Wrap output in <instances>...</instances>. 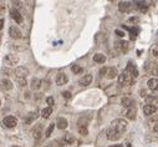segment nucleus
Returning a JSON list of instances; mask_svg holds the SVG:
<instances>
[{"label":"nucleus","instance_id":"obj_1","mask_svg":"<svg viewBox=\"0 0 158 147\" xmlns=\"http://www.w3.org/2000/svg\"><path fill=\"white\" fill-rule=\"evenodd\" d=\"M127 130V122L122 119L113 120L110 124L109 128L106 130V136L110 141H117L122 137V135Z\"/></svg>","mask_w":158,"mask_h":147},{"label":"nucleus","instance_id":"obj_2","mask_svg":"<svg viewBox=\"0 0 158 147\" xmlns=\"http://www.w3.org/2000/svg\"><path fill=\"white\" fill-rule=\"evenodd\" d=\"M131 81H132V76L126 70H124L121 75H118V85L124 86V85H127V84H130Z\"/></svg>","mask_w":158,"mask_h":147},{"label":"nucleus","instance_id":"obj_3","mask_svg":"<svg viewBox=\"0 0 158 147\" xmlns=\"http://www.w3.org/2000/svg\"><path fill=\"white\" fill-rule=\"evenodd\" d=\"M3 124L8 128H14L15 126L18 125V120H16L14 116H6L5 119L3 120Z\"/></svg>","mask_w":158,"mask_h":147},{"label":"nucleus","instance_id":"obj_4","mask_svg":"<svg viewBox=\"0 0 158 147\" xmlns=\"http://www.w3.org/2000/svg\"><path fill=\"white\" fill-rule=\"evenodd\" d=\"M14 74H15L16 79H25L29 75V70L25 68V66H19L18 69H15Z\"/></svg>","mask_w":158,"mask_h":147},{"label":"nucleus","instance_id":"obj_5","mask_svg":"<svg viewBox=\"0 0 158 147\" xmlns=\"http://www.w3.org/2000/svg\"><path fill=\"white\" fill-rule=\"evenodd\" d=\"M12 82L10 81L9 79H3L1 81H0V90L3 91H8V90H11L12 89Z\"/></svg>","mask_w":158,"mask_h":147},{"label":"nucleus","instance_id":"obj_6","mask_svg":"<svg viewBox=\"0 0 158 147\" xmlns=\"http://www.w3.org/2000/svg\"><path fill=\"white\" fill-rule=\"evenodd\" d=\"M67 81H69V77H67V75H65L64 72H61V74L57 75V76H56V80H55V82H56L57 86L65 85V84H67Z\"/></svg>","mask_w":158,"mask_h":147},{"label":"nucleus","instance_id":"obj_7","mask_svg":"<svg viewBox=\"0 0 158 147\" xmlns=\"http://www.w3.org/2000/svg\"><path fill=\"white\" fill-rule=\"evenodd\" d=\"M32 137L35 138V140H40L41 138V135H43V125H36L34 128H32Z\"/></svg>","mask_w":158,"mask_h":147},{"label":"nucleus","instance_id":"obj_8","mask_svg":"<svg viewBox=\"0 0 158 147\" xmlns=\"http://www.w3.org/2000/svg\"><path fill=\"white\" fill-rule=\"evenodd\" d=\"M132 9V3L128 1H121L118 4V10L121 12H128Z\"/></svg>","mask_w":158,"mask_h":147},{"label":"nucleus","instance_id":"obj_9","mask_svg":"<svg viewBox=\"0 0 158 147\" xmlns=\"http://www.w3.org/2000/svg\"><path fill=\"white\" fill-rule=\"evenodd\" d=\"M10 15H11V18L15 20L18 24H21L23 23V16H21V14L16 10V9H10Z\"/></svg>","mask_w":158,"mask_h":147},{"label":"nucleus","instance_id":"obj_10","mask_svg":"<svg viewBox=\"0 0 158 147\" xmlns=\"http://www.w3.org/2000/svg\"><path fill=\"white\" fill-rule=\"evenodd\" d=\"M9 35L12 37V39H20V37H21V31H20L16 26H11L9 29Z\"/></svg>","mask_w":158,"mask_h":147},{"label":"nucleus","instance_id":"obj_11","mask_svg":"<svg viewBox=\"0 0 158 147\" xmlns=\"http://www.w3.org/2000/svg\"><path fill=\"white\" fill-rule=\"evenodd\" d=\"M91 82H92V75H90V74H87V75H85V76H82L80 79V81H78V84H80L81 86H87V85H90Z\"/></svg>","mask_w":158,"mask_h":147},{"label":"nucleus","instance_id":"obj_12","mask_svg":"<svg viewBox=\"0 0 158 147\" xmlns=\"http://www.w3.org/2000/svg\"><path fill=\"white\" fill-rule=\"evenodd\" d=\"M147 86L149 90L158 91V79H149L147 81Z\"/></svg>","mask_w":158,"mask_h":147},{"label":"nucleus","instance_id":"obj_13","mask_svg":"<svg viewBox=\"0 0 158 147\" xmlns=\"http://www.w3.org/2000/svg\"><path fill=\"white\" fill-rule=\"evenodd\" d=\"M56 125H57V128L65 130V128L69 126V122H67V120H66L65 117H59V119H57V121H56Z\"/></svg>","mask_w":158,"mask_h":147},{"label":"nucleus","instance_id":"obj_14","mask_svg":"<svg viewBox=\"0 0 158 147\" xmlns=\"http://www.w3.org/2000/svg\"><path fill=\"white\" fill-rule=\"evenodd\" d=\"M121 104H122V106L131 108V107H135V104H136V102H135L132 99H130V97H122Z\"/></svg>","mask_w":158,"mask_h":147},{"label":"nucleus","instance_id":"obj_15","mask_svg":"<svg viewBox=\"0 0 158 147\" xmlns=\"http://www.w3.org/2000/svg\"><path fill=\"white\" fill-rule=\"evenodd\" d=\"M116 48L120 49L122 52H127V50H128V48H130V45H128L127 41H117V43H116Z\"/></svg>","mask_w":158,"mask_h":147},{"label":"nucleus","instance_id":"obj_16","mask_svg":"<svg viewBox=\"0 0 158 147\" xmlns=\"http://www.w3.org/2000/svg\"><path fill=\"white\" fill-rule=\"evenodd\" d=\"M37 116H39V115H37V112H30L26 117H25V124H26V125L32 124L37 119Z\"/></svg>","mask_w":158,"mask_h":147},{"label":"nucleus","instance_id":"obj_17","mask_svg":"<svg viewBox=\"0 0 158 147\" xmlns=\"http://www.w3.org/2000/svg\"><path fill=\"white\" fill-rule=\"evenodd\" d=\"M41 80L40 79H37V77H34L31 80V82H30V87H31V90H39L40 87H41Z\"/></svg>","mask_w":158,"mask_h":147},{"label":"nucleus","instance_id":"obj_18","mask_svg":"<svg viewBox=\"0 0 158 147\" xmlns=\"http://www.w3.org/2000/svg\"><path fill=\"white\" fill-rule=\"evenodd\" d=\"M156 110H157V107L151 106V105H144V107H143V112L146 116H151L152 113L156 112Z\"/></svg>","mask_w":158,"mask_h":147},{"label":"nucleus","instance_id":"obj_19","mask_svg":"<svg viewBox=\"0 0 158 147\" xmlns=\"http://www.w3.org/2000/svg\"><path fill=\"white\" fill-rule=\"evenodd\" d=\"M117 69L116 68H109L106 70V76L107 79H115L116 76H117Z\"/></svg>","mask_w":158,"mask_h":147},{"label":"nucleus","instance_id":"obj_20","mask_svg":"<svg viewBox=\"0 0 158 147\" xmlns=\"http://www.w3.org/2000/svg\"><path fill=\"white\" fill-rule=\"evenodd\" d=\"M5 61L8 62V65H15V64H18V61H19V57L18 56H15V55H8L5 57Z\"/></svg>","mask_w":158,"mask_h":147},{"label":"nucleus","instance_id":"obj_21","mask_svg":"<svg viewBox=\"0 0 158 147\" xmlns=\"http://www.w3.org/2000/svg\"><path fill=\"white\" fill-rule=\"evenodd\" d=\"M136 115H137V110L136 107H131L128 108L127 112H126V116L128 120H136Z\"/></svg>","mask_w":158,"mask_h":147},{"label":"nucleus","instance_id":"obj_22","mask_svg":"<svg viewBox=\"0 0 158 147\" xmlns=\"http://www.w3.org/2000/svg\"><path fill=\"white\" fill-rule=\"evenodd\" d=\"M146 101H147V105H151V106L157 107V105H158V97H157V96H147V97H146Z\"/></svg>","mask_w":158,"mask_h":147},{"label":"nucleus","instance_id":"obj_23","mask_svg":"<svg viewBox=\"0 0 158 147\" xmlns=\"http://www.w3.org/2000/svg\"><path fill=\"white\" fill-rule=\"evenodd\" d=\"M62 140H64L65 144H67V145H72L74 142H75V137L71 135V133H65L64 137H62Z\"/></svg>","mask_w":158,"mask_h":147},{"label":"nucleus","instance_id":"obj_24","mask_svg":"<svg viewBox=\"0 0 158 147\" xmlns=\"http://www.w3.org/2000/svg\"><path fill=\"white\" fill-rule=\"evenodd\" d=\"M93 61L97 62V64H103V62L106 61V56L103 55V54H96V55L93 56Z\"/></svg>","mask_w":158,"mask_h":147},{"label":"nucleus","instance_id":"obj_25","mask_svg":"<svg viewBox=\"0 0 158 147\" xmlns=\"http://www.w3.org/2000/svg\"><path fill=\"white\" fill-rule=\"evenodd\" d=\"M52 113V107H45L43 111H41V116L44 117V119H47L50 117V115Z\"/></svg>","mask_w":158,"mask_h":147},{"label":"nucleus","instance_id":"obj_26","mask_svg":"<svg viewBox=\"0 0 158 147\" xmlns=\"http://www.w3.org/2000/svg\"><path fill=\"white\" fill-rule=\"evenodd\" d=\"M54 128H55V124H50L49 127H47V130H46V132H45V136H46V137H50V136H51Z\"/></svg>","mask_w":158,"mask_h":147},{"label":"nucleus","instance_id":"obj_27","mask_svg":"<svg viewBox=\"0 0 158 147\" xmlns=\"http://www.w3.org/2000/svg\"><path fill=\"white\" fill-rule=\"evenodd\" d=\"M71 70H72L74 74H80V72H82V68H81L80 65H76V64L71 66Z\"/></svg>","mask_w":158,"mask_h":147},{"label":"nucleus","instance_id":"obj_28","mask_svg":"<svg viewBox=\"0 0 158 147\" xmlns=\"http://www.w3.org/2000/svg\"><path fill=\"white\" fill-rule=\"evenodd\" d=\"M78 132H80L82 136L89 135V130H87V127H85V126H78Z\"/></svg>","mask_w":158,"mask_h":147},{"label":"nucleus","instance_id":"obj_29","mask_svg":"<svg viewBox=\"0 0 158 147\" xmlns=\"http://www.w3.org/2000/svg\"><path fill=\"white\" fill-rule=\"evenodd\" d=\"M46 102H47V105H49V107H52V105H54V97H51V96H50V97H47L46 99Z\"/></svg>","mask_w":158,"mask_h":147},{"label":"nucleus","instance_id":"obj_30","mask_svg":"<svg viewBox=\"0 0 158 147\" xmlns=\"http://www.w3.org/2000/svg\"><path fill=\"white\" fill-rule=\"evenodd\" d=\"M16 81H18V84L20 86H25L26 85V80L25 79H16Z\"/></svg>","mask_w":158,"mask_h":147},{"label":"nucleus","instance_id":"obj_31","mask_svg":"<svg viewBox=\"0 0 158 147\" xmlns=\"http://www.w3.org/2000/svg\"><path fill=\"white\" fill-rule=\"evenodd\" d=\"M62 96H64V97L65 99H71V92H70V91H64V92H62Z\"/></svg>","mask_w":158,"mask_h":147},{"label":"nucleus","instance_id":"obj_32","mask_svg":"<svg viewBox=\"0 0 158 147\" xmlns=\"http://www.w3.org/2000/svg\"><path fill=\"white\" fill-rule=\"evenodd\" d=\"M1 72H3L4 75H5V76H9V75L11 74V71H10V70H6V69H3Z\"/></svg>","mask_w":158,"mask_h":147},{"label":"nucleus","instance_id":"obj_33","mask_svg":"<svg viewBox=\"0 0 158 147\" xmlns=\"http://www.w3.org/2000/svg\"><path fill=\"white\" fill-rule=\"evenodd\" d=\"M116 34H117L118 36H121V37H123V36H124V32H123V31H121V30H116Z\"/></svg>","mask_w":158,"mask_h":147},{"label":"nucleus","instance_id":"obj_34","mask_svg":"<svg viewBox=\"0 0 158 147\" xmlns=\"http://www.w3.org/2000/svg\"><path fill=\"white\" fill-rule=\"evenodd\" d=\"M106 68H102L101 70H100V75H101V76H102V75H106Z\"/></svg>","mask_w":158,"mask_h":147},{"label":"nucleus","instance_id":"obj_35","mask_svg":"<svg viewBox=\"0 0 158 147\" xmlns=\"http://www.w3.org/2000/svg\"><path fill=\"white\" fill-rule=\"evenodd\" d=\"M3 26H4V20H3V19H0V30L3 29Z\"/></svg>","mask_w":158,"mask_h":147},{"label":"nucleus","instance_id":"obj_36","mask_svg":"<svg viewBox=\"0 0 158 147\" xmlns=\"http://www.w3.org/2000/svg\"><path fill=\"white\" fill-rule=\"evenodd\" d=\"M153 131H155V132H158V124L155 125V127H153Z\"/></svg>","mask_w":158,"mask_h":147},{"label":"nucleus","instance_id":"obj_37","mask_svg":"<svg viewBox=\"0 0 158 147\" xmlns=\"http://www.w3.org/2000/svg\"><path fill=\"white\" fill-rule=\"evenodd\" d=\"M110 147H123L122 145H112V146H110Z\"/></svg>","mask_w":158,"mask_h":147},{"label":"nucleus","instance_id":"obj_38","mask_svg":"<svg viewBox=\"0 0 158 147\" xmlns=\"http://www.w3.org/2000/svg\"><path fill=\"white\" fill-rule=\"evenodd\" d=\"M0 11H3V5H0Z\"/></svg>","mask_w":158,"mask_h":147},{"label":"nucleus","instance_id":"obj_39","mask_svg":"<svg viewBox=\"0 0 158 147\" xmlns=\"http://www.w3.org/2000/svg\"><path fill=\"white\" fill-rule=\"evenodd\" d=\"M0 105H1V100H0Z\"/></svg>","mask_w":158,"mask_h":147}]
</instances>
